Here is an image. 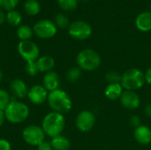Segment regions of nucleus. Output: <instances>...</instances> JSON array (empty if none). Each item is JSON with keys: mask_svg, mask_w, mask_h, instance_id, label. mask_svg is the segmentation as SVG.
<instances>
[{"mask_svg": "<svg viewBox=\"0 0 151 150\" xmlns=\"http://www.w3.org/2000/svg\"><path fill=\"white\" fill-rule=\"evenodd\" d=\"M3 79H4V72H3V71L0 69V82L3 80Z\"/></svg>", "mask_w": 151, "mask_h": 150, "instance_id": "nucleus-37", "label": "nucleus"}, {"mask_svg": "<svg viewBox=\"0 0 151 150\" xmlns=\"http://www.w3.org/2000/svg\"><path fill=\"white\" fill-rule=\"evenodd\" d=\"M81 76V70L78 66L71 67L70 69L67 70L65 73V78L70 82H76L77 80H80Z\"/></svg>", "mask_w": 151, "mask_h": 150, "instance_id": "nucleus-24", "label": "nucleus"}, {"mask_svg": "<svg viewBox=\"0 0 151 150\" xmlns=\"http://www.w3.org/2000/svg\"><path fill=\"white\" fill-rule=\"evenodd\" d=\"M58 6L64 11H73L78 6V0H58Z\"/></svg>", "mask_w": 151, "mask_h": 150, "instance_id": "nucleus-25", "label": "nucleus"}, {"mask_svg": "<svg viewBox=\"0 0 151 150\" xmlns=\"http://www.w3.org/2000/svg\"><path fill=\"white\" fill-rule=\"evenodd\" d=\"M122 74L119 73L116 71H109L105 74V81L107 84H114V83H120Z\"/></svg>", "mask_w": 151, "mask_h": 150, "instance_id": "nucleus-26", "label": "nucleus"}, {"mask_svg": "<svg viewBox=\"0 0 151 150\" xmlns=\"http://www.w3.org/2000/svg\"><path fill=\"white\" fill-rule=\"evenodd\" d=\"M6 19V13L4 12V11H3L2 9H0V26H2Z\"/></svg>", "mask_w": 151, "mask_h": 150, "instance_id": "nucleus-35", "label": "nucleus"}, {"mask_svg": "<svg viewBox=\"0 0 151 150\" xmlns=\"http://www.w3.org/2000/svg\"><path fill=\"white\" fill-rule=\"evenodd\" d=\"M50 144L53 150H69L71 147V142L69 139L62 134L51 138Z\"/></svg>", "mask_w": 151, "mask_h": 150, "instance_id": "nucleus-19", "label": "nucleus"}, {"mask_svg": "<svg viewBox=\"0 0 151 150\" xmlns=\"http://www.w3.org/2000/svg\"><path fill=\"white\" fill-rule=\"evenodd\" d=\"M145 83L144 72L138 68L128 69L121 76L120 84L125 90H139L145 85Z\"/></svg>", "mask_w": 151, "mask_h": 150, "instance_id": "nucleus-5", "label": "nucleus"}, {"mask_svg": "<svg viewBox=\"0 0 151 150\" xmlns=\"http://www.w3.org/2000/svg\"><path fill=\"white\" fill-rule=\"evenodd\" d=\"M144 114L148 118H151V103H148L145 106V108H144Z\"/></svg>", "mask_w": 151, "mask_h": 150, "instance_id": "nucleus-34", "label": "nucleus"}, {"mask_svg": "<svg viewBox=\"0 0 151 150\" xmlns=\"http://www.w3.org/2000/svg\"><path fill=\"white\" fill-rule=\"evenodd\" d=\"M24 11L30 16H36L41 11V4L37 0H27L23 5Z\"/></svg>", "mask_w": 151, "mask_h": 150, "instance_id": "nucleus-20", "label": "nucleus"}, {"mask_svg": "<svg viewBox=\"0 0 151 150\" xmlns=\"http://www.w3.org/2000/svg\"><path fill=\"white\" fill-rule=\"evenodd\" d=\"M119 102L125 109L129 111H134L141 105V98L135 91L124 90Z\"/></svg>", "mask_w": 151, "mask_h": 150, "instance_id": "nucleus-12", "label": "nucleus"}, {"mask_svg": "<svg viewBox=\"0 0 151 150\" xmlns=\"http://www.w3.org/2000/svg\"><path fill=\"white\" fill-rule=\"evenodd\" d=\"M135 26L142 32H149L151 30V12L145 11L140 13L135 19Z\"/></svg>", "mask_w": 151, "mask_h": 150, "instance_id": "nucleus-17", "label": "nucleus"}, {"mask_svg": "<svg viewBox=\"0 0 151 150\" xmlns=\"http://www.w3.org/2000/svg\"><path fill=\"white\" fill-rule=\"evenodd\" d=\"M47 103L52 111L63 115L68 113L73 107V102L70 95L61 88L49 92Z\"/></svg>", "mask_w": 151, "mask_h": 150, "instance_id": "nucleus-2", "label": "nucleus"}, {"mask_svg": "<svg viewBox=\"0 0 151 150\" xmlns=\"http://www.w3.org/2000/svg\"><path fill=\"white\" fill-rule=\"evenodd\" d=\"M81 2H88V1H89V0H81Z\"/></svg>", "mask_w": 151, "mask_h": 150, "instance_id": "nucleus-38", "label": "nucleus"}, {"mask_svg": "<svg viewBox=\"0 0 151 150\" xmlns=\"http://www.w3.org/2000/svg\"><path fill=\"white\" fill-rule=\"evenodd\" d=\"M20 0H0V9L3 11H12L15 10Z\"/></svg>", "mask_w": 151, "mask_h": 150, "instance_id": "nucleus-28", "label": "nucleus"}, {"mask_svg": "<svg viewBox=\"0 0 151 150\" xmlns=\"http://www.w3.org/2000/svg\"><path fill=\"white\" fill-rule=\"evenodd\" d=\"M12 97H11L8 91H6L4 88H0V109L4 110L7 105L11 103Z\"/></svg>", "mask_w": 151, "mask_h": 150, "instance_id": "nucleus-27", "label": "nucleus"}, {"mask_svg": "<svg viewBox=\"0 0 151 150\" xmlns=\"http://www.w3.org/2000/svg\"><path fill=\"white\" fill-rule=\"evenodd\" d=\"M5 116H4V110L0 109V127L4 125V121H5Z\"/></svg>", "mask_w": 151, "mask_h": 150, "instance_id": "nucleus-36", "label": "nucleus"}, {"mask_svg": "<svg viewBox=\"0 0 151 150\" xmlns=\"http://www.w3.org/2000/svg\"><path fill=\"white\" fill-rule=\"evenodd\" d=\"M6 121L11 124H20L27 119L29 117L28 106L15 98L12 97L11 103L4 110Z\"/></svg>", "mask_w": 151, "mask_h": 150, "instance_id": "nucleus-3", "label": "nucleus"}, {"mask_svg": "<svg viewBox=\"0 0 151 150\" xmlns=\"http://www.w3.org/2000/svg\"><path fill=\"white\" fill-rule=\"evenodd\" d=\"M134 140L141 145H149L151 143V129L148 126L141 125L134 128Z\"/></svg>", "mask_w": 151, "mask_h": 150, "instance_id": "nucleus-14", "label": "nucleus"}, {"mask_svg": "<svg viewBox=\"0 0 151 150\" xmlns=\"http://www.w3.org/2000/svg\"><path fill=\"white\" fill-rule=\"evenodd\" d=\"M37 150H53V149L50 142L44 141L37 146Z\"/></svg>", "mask_w": 151, "mask_h": 150, "instance_id": "nucleus-32", "label": "nucleus"}, {"mask_svg": "<svg viewBox=\"0 0 151 150\" xmlns=\"http://www.w3.org/2000/svg\"><path fill=\"white\" fill-rule=\"evenodd\" d=\"M96 120V115L91 111L84 110L78 113L75 119V125L79 131L82 133H88L95 126Z\"/></svg>", "mask_w": 151, "mask_h": 150, "instance_id": "nucleus-10", "label": "nucleus"}, {"mask_svg": "<svg viewBox=\"0 0 151 150\" xmlns=\"http://www.w3.org/2000/svg\"><path fill=\"white\" fill-rule=\"evenodd\" d=\"M144 75H145L146 83L151 86V67H150L149 69H147V71L144 72Z\"/></svg>", "mask_w": 151, "mask_h": 150, "instance_id": "nucleus-33", "label": "nucleus"}, {"mask_svg": "<svg viewBox=\"0 0 151 150\" xmlns=\"http://www.w3.org/2000/svg\"><path fill=\"white\" fill-rule=\"evenodd\" d=\"M124 92V88L120 83L114 84H107L104 89L105 97L110 101H117L119 100L122 94Z\"/></svg>", "mask_w": 151, "mask_h": 150, "instance_id": "nucleus-16", "label": "nucleus"}, {"mask_svg": "<svg viewBox=\"0 0 151 150\" xmlns=\"http://www.w3.org/2000/svg\"><path fill=\"white\" fill-rule=\"evenodd\" d=\"M68 33L72 38L82 41L90 37V35L92 34V27L86 21L75 20L70 23V26L68 27Z\"/></svg>", "mask_w": 151, "mask_h": 150, "instance_id": "nucleus-8", "label": "nucleus"}, {"mask_svg": "<svg viewBox=\"0 0 151 150\" xmlns=\"http://www.w3.org/2000/svg\"><path fill=\"white\" fill-rule=\"evenodd\" d=\"M17 36L20 41H28L34 34V30L28 25H20L17 27Z\"/></svg>", "mask_w": 151, "mask_h": 150, "instance_id": "nucleus-22", "label": "nucleus"}, {"mask_svg": "<svg viewBox=\"0 0 151 150\" xmlns=\"http://www.w3.org/2000/svg\"><path fill=\"white\" fill-rule=\"evenodd\" d=\"M5 21L12 27H19L21 25L22 15L17 10H12L6 12V19Z\"/></svg>", "mask_w": 151, "mask_h": 150, "instance_id": "nucleus-21", "label": "nucleus"}, {"mask_svg": "<svg viewBox=\"0 0 151 150\" xmlns=\"http://www.w3.org/2000/svg\"><path fill=\"white\" fill-rule=\"evenodd\" d=\"M59 85H60V77L56 72L50 71L44 73L42 78V86L46 88L48 92H51L56 89H58Z\"/></svg>", "mask_w": 151, "mask_h": 150, "instance_id": "nucleus-15", "label": "nucleus"}, {"mask_svg": "<svg viewBox=\"0 0 151 150\" xmlns=\"http://www.w3.org/2000/svg\"><path fill=\"white\" fill-rule=\"evenodd\" d=\"M33 30L37 37L41 39H50L56 35L58 27L51 20L41 19L35 24Z\"/></svg>", "mask_w": 151, "mask_h": 150, "instance_id": "nucleus-9", "label": "nucleus"}, {"mask_svg": "<svg viewBox=\"0 0 151 150\" xmlns=\"http://www.w3.org/2000/svg\"><path fill=\"white\" fill-rule=\"evenodd\" d=\"M10 89L15 99H23L27 96L29 88L24 80L20 79H14L11 81Z\"/></svg>", "mask_w": 151, "mask_h": 150, "instance_id": "nucleus-13", "label": "nucleus"}, {"mask_svg": "<svg viewBox=\"0 0 151 150\" xmlns=\"http://www.w3.org/2000/svg\"><path fill=\"white\" fill-rule=\"evenodd\" d=\"M36 64L39 69L40 72H48L52 71V69L55 66V60L51 56L49 55H44L40 57L36 60Z\"/></svg>", "mask_w": 151, "mask_h": 150, "instance_id": "nucleus-18", "label": "nucleus"}, {"mask_svg": "<svg viewBox=\"0 0 151 150\" xmlns=\"http://www.w3.org/2000/svg\"><path fill=\"white\" fill-rule=\"evenodd\" d=\"M0 150H12V146L7 140L0 138Z\"/></svg>", "mask_w": 151, "mask_h": 150, "instance_id": "nucleus-31", "label": "nucleus"}, {"mask_svg": "<svg viewBox=\"0 0 151 150\" xmlns=\"http://www.w3.org/2000/svg\"><path fill=\"white\" fill-rule=\"evenodd\" d=\"M54 23L57 26V27L61 28V29L68 28L69 26H70V22H69L68 17L65 14H64V13H58L55 16Z\"/></svg>", "mask_w": 151, "mask_h": 150, "instance_id": "nucleus-23", "label": "nucleus"}, {"mask_svg": "<svg viewBox=\"0 0 151 150\" xmlns=\"http://www.w3.org/2000/svg\"><path fill=\"white\" fill-rule=\"evenodd\" d=\"M17 50L26 63L36 61L40 57V49L37 44L31 40L20 41L18 43Z\"/></svg>", "mask_w": 151, "mask_h": 150, "instance_id": "nucleus-6", "label": "nucleus"}, {"mask_svg": "<svg viewBox=\"0 0 151 150\" xmlns=\"http://www.w3.org/2000/svg\"><path fill=\"white\" fill-rule=\"evenodd\" d=\"M130 124L133 127L136 128L141 126V118L137 115H134L130 118Z\"/></svg>", "mask_w": 151, "mask_h": 150, "instance_id": "nucleus-30", "label": "nucleus"}, {"mask_svg": "<svg viewBox=\"0 0 151 150\" xmlns=\"http://www.w3.org/2000/svg\"><path fill=\"white\" fill-rule=\"evenodd\" d=\"M150 12H151V3H150Z\"/></svg>", "mask_w": 151, "mask_h": 150, "instance_id": "nucleus-39", "label": "nucleus"}, {"mask_svg": "<svg viewBox=\"0 0 151 150\" xmlns=\"http://www.w3.org/2000/svg\"><path fill=\"white\" fill-rule=\"evenodd\" d=\"M100 55L92 49H85L80 51L76 57V64L81 71L94 72L101 65Z\"/></svg>", "mask_w": 151, "mask_h": 150, "instance_id": "nucleus-4", "label": "nucleus"}, {"mask_svg": "<svg viewBox=\"0 0 151 150\" xmlns=\"http://www.w3.org/2000/svg\"><path fill=\"white\" fill-rule=\"evenodd\" d=\"M42 128L46 136L54 138L62 134L65 126V118L63 114L51 111L44 116L42 121Z\"/></svg>", "mask_w": 151, "mask_h": 150, "instance_id": "nucleus-1", "label": "nucleus"}, {"mask_svg": "<svg viewBox=\"0 0 151 150\" xmlns=\"http://www.w3.org/2000/svg\"><path fill=\"white\" fill-rule=\"evenodd\" d=\"M25 71L29 76H35L40 72L37 64H36V61L27 63L26 66H25Z\"/></svg>", "mask_w": 151, "mask_h": 150, "instance_id": "nucleus-29", "label": "nucleus"}, {"mask_svg": "<svg viewBox=\"0 0 151 150\" xmlns=\"http://www.w3.org/2000/svg\"><path fill=\"white\" fill-rule=\"evenodd\" d=\"M45 137L46 135L42 126L36 125H29L26 126L22 131L23 141L30 146L37 147L39 144L45 141Z\"/></svg>", "mask_w": 151, "mask_h": 150, "instance_id": "nucleus-7", "label": "nucleus"}, {"mask_svg": "<svg viewBox=\"0 0 151 150\" xmlns=\"http://www.w3.org/2000/svg\"><path fill=\"white\" fill-rule=\"evenodd\" d=\"M49 92L42 85L35 84L28 89L27 98L35 105H41L47 102Z\"/></svg>", "mask_w": 151, "mask_h": 150, "instance_id": "nucleus-11", "label": "nucleus"}]
</instances>
